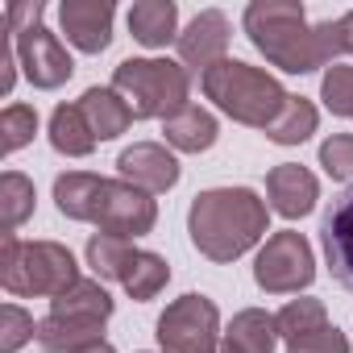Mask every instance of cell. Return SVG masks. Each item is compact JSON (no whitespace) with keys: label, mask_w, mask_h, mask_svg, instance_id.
<instances>
[{"label":"cell","mask_w":353,"mask_h":353,"mask_svg":"<svg viewBox=\"0 0 353 353\" xmlns=\"http://www.w3.org/2000/svg\"><path fill=\"white\" fill-rule=\"evenodd\" d=\"M59 21H63L67 42L79 46L83 54H100L112 42V5L108 0H63Z\"/></svg>","instance_id":"obj_13"},{"label":"cell","mask_w":353,"mask_h":353,"mask_svg":"<svg viewBox=\"0 0 353 353\" xmlns=\"http://www.w3.org/2000/svg\"><path fill=\"white\" fill-rule=\"evenodd\" d=\"M245 34L274 67L291 75L320 71L336 54H345L336 21L307 26L303 5H295V0H254L245 9Z\"/></svg>","instance_id":"obj_1"},{"label":"cell","mask_w":353,"mask_h":353,"mask_svg":"<svg viewBox=\"0 0 353 353\" xmlns=\"http://www.w3.org/2000/svg\"><path fill=\"white\" fill-rule=\"evenodd\" d=\"M254 279L270 295H295V291L312 287L316 258H312V245L303 241V233H291V229L274 233L254 262Z\"/></svg>","instance_id":"obj_8"},{"label":"cell","mask_w":353,"mask_h":353,"mask_svg":"<svg viewBox=\"0 0 353 353\" xmlns=\"http://www.w3.org/2000/svg\"><path fill=\"white\" fill-rule=\"evenodd\" d=\"M320 96H324L328 112H336V117H349V121H353V67L332 63V67H328V75H324V83H320Z\"/></svg>","instance_id":"obj_28"},{"label":"cell","mask_w":353,"mask_h":353,"mask_svg":"<svg viewBox=\"0 0 353 353\" xmlns=\"http://www.w3.org/2000/svg\"><path fill=\"white\" fill-rule=\"evenodd\" d=\"M320 241H324V258H328L332 279L353 295V188H345L332 200V208L324 212Z\"/></svg>","instance_id":"obj_12"},{"label":"cell","mask_w":353,"mask_h":353,"mask_svg":"<svg viewBox=\"0 0 353 353\" xmlns=\"http://www.w3.org/2000/svg\"><path fill=\"white\" fill-rule=\"evenodd\" d=\"M129 258H133V245H129L125 237L96 233V237L88 241V266L96 270V279H117V283H121Z\"/></svg>","instance_id":"obj_25"},{"label":"cell","mask_w":353,"mask_h":353,"mask_svg":"<svg viewBox=\"0 0 353 353\" xmlns=\"http://www.w3.org/2000/svg\"><path fill=\"white\" fill-rule=\"evenodd\" d=\"M229 50V17L216 9H204L183 34H179V67L208 75L216 63H225Z\"/></svg>","instance_id":"obj_11"},{"label":"cell","mask_w":353,"mask_h":353,"mask_svg":"<svg viewBox=\"0 0 353 353\" xmlns=\"http://www.w3.org/2000/svg\"><path fill=\"white\" fill-rule=\"evenodd\" d=\"M316 108H312V100H303V96H291L287 100V108H283V117L266 129V137L270 141H279V145H299V141H307L312 133H316Z\"/></svg>","instance_id":"obj_24"},{"label":"cell","mask_w":353,"mask_h":353,"mask_svg":"<svg viewBox=\"0 0 353 353\" xmlns=\"http://www.w3.org/2000/svg\"><path fill=\"white\" fill-rule=\"evenodd\" d=\"M162 133L174 150H183V154H200L216 141V117L200 104H188L183 112H174L170 121H162Z\"/></svg>","instance_id":"obj_18"},{"label":"cell","mask_w":353,"mask_h":353,"mask_svg":"<svg viewBox=\"0 0 353 353\" xmlns=\"http://www.w3.org/2000/svg\"><path fill=\"white\" fill-rule=\"evenodd\" d=\"M79 353H117L108 341H96V345H88V349H79Z\"/></svg>","instance_id":"obj_34"},{"label":"cell","mask_w":353,"mask_h":353,"mask_svg":"<svg viewBox=\"0 0 353 353\" xmlns=\"http://www.w3.org/2000/svg\"><path fill=\"white\" fill-rule=\"evenodd\" d=\"M287 353H349V341L341 336V328L324 324L316 332H303V336L287 341Z\"/></svg>","instance_id":"obj_31"},{"label":"cell","mask_w":353,"mask_h":353,"mask_svg":"<svg viewBox=\"0 0 353 353\" xmlns=\"http://www.w3.org/2000/svg\"><path fill=\"white\" fill-rule=\"evenodd\" d=\"M0 92H13V30L5 21V30H0Z\"/></svg>","instance_id":"obj_32"},{"label":"cell","mask_w":353,"mask_h":353,"mask_svg":"<svg viewBox=\"0 0 353 353\" xmlns=\"http://www.w3.org/2000/svg\"><path fill=\"white\" fill-rule=\"evenodd\" d=\"M274 320H279V332H283L287 341H295V336L316 332V328H324V324H328V316H324V303H320V299H291Z\"/></svg>","instance_id":"obj_26"},{"label":"cell","mask_w":353,"mask_h":353,"mask_svg":"<svg viewBox=\"0 0 353 353\" xmlns=\"http://www.w3.org/2000/svg\"><path fill=\"white\" fill-rule=\"evenodd\" d=\"M13 38H17V54H21V67H26V75H30L34 88L50 92V88H59V83L71 79L75 63H71V54L63 50V42L46 26H30V30H21Z\"/></svg>","instance_id":"obj_9"},{"label":"cell","mask_w":353,"mask_h":353,"mask_svg":"<svg viewBox=\"0 0 353 353\" xmlns=\"http://www.w3.org/2000/svg\"><path fill=\"white\" fill-rule=\"evenodd\" d=\"M50 141H54L59 154H67V158H83V154L96 150L100 137H96V129H92V121L83 117L79 104H59L54 117H50Z\"/></svg>","instance_id":"obj_20"},{"label":"cell","mask_w":353,"mask_h":353,"mask_svg":"<svg viewBox=\"0 0 353 353\" xmlns=\"http://www.w3.org/2000/svg\"><path fill=\"white\" fill-rule=\"evenodd\" d=\"M34 129H38V112L30 108V104H9L5 112H0V150L5 154H13V150H21L30 137H34Z\"/></svg>","instance_id":"obj_27"},{"label":"cell","mask_w":353,"mask_h":353,"mask_svg":"<svg viewBox=\"0 0 353 353\" xmlns=\"http://www.w3.org/2000/svg\"><path fill=\"white\" fill-rule=\"evenodd\" d=\"M320 166L332 179H353V133H332L320 145Z\"/></svg>","instance_id":"obj_30"},{"label":"cell","mask_w":353,"mask_h":353,"mask_svg":"<svg viewBox=\"0 0 353 353\" xmlns=\"http://www.w3.org/2000/svg\"><path fill=\"white\" fill-rule=\"evenodd\" d=\"M336 30H341V50L353 54V13H345V17L336 21Z\"/></svg>","instance_id":"obj_33"},{"label":"cell","mask_w":353,"mask_h":353,"mask_svg":"<svg viewBox=\"0 0 353 353\" xmlns=\"http://www.w3.org/2000/svg\"><path fill=\"white\" fill-rule=\"evenodd\" d=\"M34 212V183L17 170H5L0 179V233H17V225Z\"/></svg>","instance_id":"obj_23"},{"label":"cell","mask_w":353,"mask_h":353,"mask_svg":"<svg viewBox=\"0 0 353 353\" xmlns=\"http://www.w3.org/2000/svg\"><path fill=\"white\" fill-rule=\"evenodd\" d=\"M166 279H170V266H166L158 254L133 250V258H129V266H125V274H121V287H125L133 299H154V295L166 287Z\"/></svg>","instance_id":"obj_22"},{"label":"cell","mask_w":353,"mask_h":353,"mask_svg":"<svg viewBox=\"0 0 353 353\" xmlns=\"http://www.w3.org/2000/svg\"><path fill=\"white\" fill-rule=\"evenodd\" d=\"M117 170L121 179L133 183L137 192L145 196H158V192H170L174 183H179V162H174V154L158 141H137L129 145L121 158H117Z\"/></svg>","instance_id":"obj_10"},{"label":"cell","mask_w":353,"mask_h":353,"mask_svg":"<svg viewBox=\"0 0 353 353\" xmlns=\"http://www.w3.org/2000/svg\"><path fill=\"white\" fill-rule=\"evenodd\" d=\"M79 108H83V117L92 121V129H96L100 141L121 137V133L133 125V108H129L125 96L112 92V88H88V92L79 96Z\"/></svg>","instance_id":"obj_16"},{"label":"cell","mask_w":353,"mask_h":353,"mask_svg":"<svg viewBox=\"0 0 353 353\" xmlns=\"http://www.w3.org/2000/svg\"><path fill=\"white\" fill-rule=\"evenodd\" d=\"M100 332H104V324H83V320H67V316L38 320V345L46 353H79V349L104 341Z\"/></svg>","instance_id":"obj_21"},{"label":"cell","mask_w":353,"mask_h":353,"mask_svg":"<svg viewBox=\"0 0 353 353\" xmlns=\"http://www.w3.org/2000/svg\"><path fill=\"white\" fill-rule=\"evenodd\" d=\"M204 96L216 100L221 112H229L233 121L254 125V129H270L291 100L274 75H266L250 63H237V59H225L204 75Z\"/></svg>","instance_id":"obj_4"},{"label":"cell","mask_w":353,"mask_h":353,"mask_svg":"<svg viewBox=\"0 0 353 353\" xmlns=\"http://www.w3.org/2000/svg\"><path fill=\"white\" fill-rule=\"evenodd\" d=\"M174 26H179V9H174L170 0H141V5L129 9V30L150 50H162L166 42L179 38V34H174Z\"/></svg>","instance_id":"obj_17"},{"label":"cell","mask_w":353,"mask_h":353,"mask_svg":"<svg viewBox=\"0 0 353 353\" xmlns=\"http://www.w3.org/2000/svg\"><path fill=\"white\" fill-rule=\"evenodd\" d=\"M50 316H67V320H83V324H104L112 316V299H108V291L100 283L79 279L71 291L50 299Z\"/></svg>","instance_id":"obj_19"},{"label":"cell","mask_w":353,"mask_h":353,"mask_svg":"<svg viewBox=\"0 0 353 353\" xmlns=\"http://www.w3.org/2000/svg\"><path fill=\"white\" fill-rule=\"evenodd\" d=\"M188 229L204 258L233 262L266 237V204L250 188H212L196 196Z\"/></svg>","instance_id":"obj_3"},{"label":"cell","mask_w":353,"mask_h":353,"mask_svg":"<svg viewBox=\"0 0 353 353\" xmlns=\"http://www.w3.org/2000/svg\"><path fill=\"white\" fill-rule=\"evenodd\" d=\"M274 345H279V320L270 312L250 307L233 316L221 353H274Z\"/></svg>","instance_id":"obj_15"},{"label":"cell","mask_w":353,"mask_h":353,"mask_svg":"<svg viewBox=\"0 0 353 353\" xmlns=\"http://www.w3.org/2000/svg\"><path fill=\"white\" fill-rule=\"evenodd\" d=\"M221 316L216 303L204 295H183L158 316V345L162 353H216Z\"/></svg>","instance_id":"obj_7"},{"label":"cell","mask_w":353,"mask_h":353,"mask_svg":"<svg viewBox=\"0 0 353 353\" xmlns=\"http://www.w3.org/2000/svg\"><path fill=\"white\" fill-rule=\"evenodd\" d=\"M0 283L9 295H50L59 299L79 283V266L59 241H17L5 233L0 245Z\"/></svg>","instance_id":"obj_5"},{"label":"cell","mask_w":353,"mask_h":353,"mask_svg":"<svg viewBox=\"0 0 353 353\" xmlns=\"http://www.w3.org/2000/svg\"><path fill=\"white\" fill-rule=\"evenodd\" d=\"M266 196H270V208L287 221L295 216H307L316 208V196H320V183L307 166H295V162H283L266 174Z\"/></svg>","instance_id":"obj_14"},{"label":"cell","mask_w":353,"mask_h":353,"mask_svg":"<svg viewBox=\"0 0 353 353\" xmlns=\"http://www.w3.org/2000/svg\"><path fill=\"white\" fill-rule=\"evenodd\" d=\"M112 92L125 96L133 117L170 121L174 112L188 108V71L166 59H125L112 71Z\"/></svg>","instance_id":"obj_6"},{"label":"cell","mask_w":353,"mask_h":353,"mask_svg":"<svg viewBox=\"0 0 353 353\" xmlns=\"http://www.w3.org/2000/svg\"><path fill=\"white\" fill-rule=\"evenodd\" d=\"M54 200H59L63 216L100 225V233H112V237H125V241L145 237L158 221V208L145 192H137L125 179L117 183V179H100V174H88V170L59 174Z\"/></svg>","instance_id":"obj_2"},{"label":"cell","mask_w":353,"mask_h":353,"mask_svg":"<svg viewBox=\"0 0 353 353\" xmlns=\"http://www.w3.org/2000/svg\"><path fill=\"white\" fill-rule=\"evenodd\" d=\"M0 332H5V336H0V353H17L30 336H38V324L17 303H5V307H0Z\"/></svg>","instance_id":"obj_29"}]
</instances>
